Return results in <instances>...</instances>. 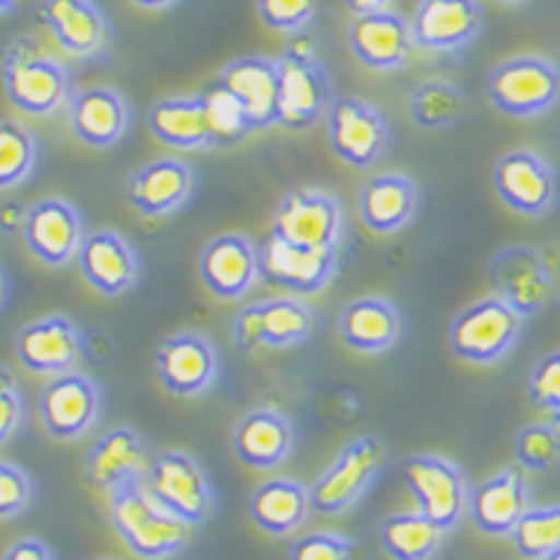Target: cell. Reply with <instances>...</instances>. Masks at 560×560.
<instances>
[{"mask_svg": "<svg viewBox=\"0 0 560 560\" xmlns=\"http://www.w3.org/2000/svg\"><path fill=\"white\" fill-rule=\"evenodd\" d=\"M108 510L117 537L141 560L177 558L192 542V525L165 510L150 494L148 482H132L108 494Z\"/></svg>", "mask_w": 560, "mask_h": 560, "instance_id": "1", "label": "cell"}, {"mask_svg": "<svg viewBox=\"0 0 560 560\" xmlns=\"http://www.w3.org/2000/svg\"><path fill=\"white\" fill-rule=\"evenodd\" d=\"M279 126L303 132L327 117L336 103V81L318 46L298 34L279 55Z\"/></svg>", "mask_w": 560, "mask_h": 560, "instance_id": "2", "label": "cell"}, {"mask_svg": "<svg viewBox=\"0 0 560 560\" xmlns=\"http://www.w3.org/2000/svg\"><path fill=\"white\" fill-rule=\"evenodd\" d=\"M0 79L7 100L31 117H51L72 96L69 69L55 55H48L34 36L12 39L3 55Z\"/></svg>", "mask_w": 560, "mask_h": 560, "instance_id": "3", "label": "cell"}, {"mask_svg": "<svg viewBox=\"0 0 560 560\" xmlns=\"http://www.w3.org/2000/svg\"><path fill=\"white\" fill-rule=\"evenodd\" d=\"M389 465V444L381 435L351 438L310 486L312 513L342 515L363 501Z\"/></svg>", "mask_w": 560, "mask_h": 560, "instance_id": "4", "label": "cell"}, {"mask_svg": "<svg viewBox=\"0 0 560 560\" xmlns=\"http://www.w3.org/2000/svg\"><path fill=\"white\" fill-rule=\"evenodd\" d=\"M527 320L510 310L501 298H480L456 312L446 327V342L453 354L474 366H494L513 354L522 342Z\"/></svg>", "mask_w": 560, "mask_h": 560, "instance_id": "5", "label": "cell"}, {"mask_svg": "<svg viewBox=\"0 0 560 560\" xmlns=\"http://www.w3.org/2000/svg\"><path fill=\"white\" fill-rule=\"evenodd\" d=\"M489 103L515 120L549 115L560 103V67L542 55H518L498 63L486 79Z\"/></svg>", "mask_w": 560, "mask_h": 560, "instance_id": "6", "label": "cell"}, {"mask_svg": "<svg viewBox=\"0 0 560 560\" xmlns=\"http://www.w3.org/2000/svg\"><path fill=\"white\" fill-rule=\"evenodd\" d=\"M489 282L494 298H501L525 320L542 315L558 300V276L549 258L527 243H510L494 255L489 264Z\"/></svg>", "mask_w": 560, "mask_h": 560, "instance_id": "7", "label": "cell"}, {"mask_svg": "<svg viewBox=\"0 0 560 560\" xmlns=\"http://www.w3.org/2000/svg\"><path fill=\"white\" fill-rule=\"evenodd\" d=\"M401 480L417 501V510L432 518L441 530H456L468 515L470 486L462 465L453 458L420 453L401 462Z\"/></svg>", "mask_w": 560, "mask_h": 560, "instance_id": "8", "label": "cell"}, {"mask_svg": "<svg viewBox=\"0 0 560 560\" xmlns=\"http://www.w3.org/2000/svg\"><path fill=\"white\" fill-rule=\"evenodd\" d=\"M327 141L345 165L366 172L387 160L393 129L387 115L363 96H336L327 112Z\"/></svg>", "mask_w": 560, "mask_h": 560, "instance_id": "9", "label": "cell"}, {"mask_svg": "<svg viewBox=\"0 0 560 560\" xmlns=\"http://www.w3.org/2000/svg\"><path fill=\"white\" fill-rule=\"evenodd\" d=\"M148 489L156 501L172 510L186 525L198 527L213 513V482L207 477L205 465L186 450H160L153 453L148 470Z\"/></svg>", "mask_w": 560, "mask_h": 560, "instance_id": "10", "label": "cell"}, {"mask_svg": "<svg viewBox=\"0 0 560 560\" xmlns=\"http://www.w3.org/2000/svg\"><path fill=\"white\" fill-rule=\"evenodd\" d=\"M492 184L498 198L518 217L546 219L558 207V172L537 150L515 148L501 153L494 160Z\"/></svg>", "mask_w": 560, "mask_h": 560, "instance_id": "11", "label": "cell"}, {"mask_svg": "<svg viewBox=\"0 0 560 560\" xmlns=\"http://www.w3.org/2000/svg\"><path fill=\"white\" fill-rule=\"evenodd\" d=\"M345 207L327 189H288L273 210V237L315 249H339L345 243Z\"/></svg>", "mask_w": 560, "mask_h": 560, "instance_id": "12", "label": "cell"}, {"mask_svg": "<svg viewBox=\"0 0 560 560\" xmlns=\"http://www.w3.org/2000/svg\"><path fill=\"white\" fill-rule=\"evenodd\" d=\"M103 417V387L79 369L48 377L39 389V423L55 441H79Z\"/></svg>", "mask_w": 560, "mask_h": 560, "instance_id": "13", "label": "cell"}, {"mask_svg": "<svg viewBox=\"0 0 560 560\" xmlns=\"http://www.w3.org/2000/svg\"><path fill=\"white\" fill-rule=\"evenodd\" d=\"M198 276L217 300L234 303L249 298L261 282V246L243 231H225L201 246Z\"/></svg>", "mask_w": 560, "mask_h": 560, "instance_id": "14", "label": "cell"}, {"mask_svg": "<svg viewBox=\"0 0 560 560\" xmlns=\"http://www.w3.org/2000/svg\"><path fill=\"white\" fill-rule=\"evenodd\" d=\"M153 366L160 384L172 396L198 399L207 389H213L222 372V357L210 336L198 330H177L165 336L160 351L153 357Z\"/></svg>", "mask_w": 560, "mask_h": 560, "instance_id": "15", "label": "cell"}, {"mask_svg": "<svg viewBox=\"0 0 560 560\" xmlns=\"http://www.w3.org/2000/svg\"><path fill=\"white\" fill-rule=\"evenodd\" d=\"M198 189V172L184 156H160L144 162L126 180V201L144 219H165L180 213Z\"/></svg>", "mask_w": 560, "mask_h": 560, "instance_id": "16", "label": "cell"}, {"mask_svg": "<svg viewBox=\"0 0 560 560\" xmlns=\"http://www.w3.org/2000/svg\"><path fill=\"white\" fill-rule=\"evenodd\" d=\"M486 10L480 0H420L411 15L413 43L432 55H456L480 39Z\"/></svg>", "mask_w": 560, "mask_h": 560, "instance_id": "17", "label": "cell"}, {"mask_svg": "<svg viewBox=\"0 0 560 560\" xmlns=\"http://www.w3.org/2000/svg\"><path fill=\"white\" fill-rule=\"evenodd\" d=\"M84 234L88 231H84L79 207L67 198L48 195L27 207L22 229L24 246L46 267H67L72 258H79Z\"/></svg>", "mask_w": 560, "mask_h": 560, "instance_id": "18", "label": "cell"}, {"mask_svg": "<svg viewBox=\"0 0 560 560\" xmlns=\"http://www.w3.org/2000/svg\"><path fill=\"white\" fill-rule=\"evenodd\" d=\"M339 270V249L298 246L282 237H267L261 246V276L267 282L288 288L300 298H312L332 285Z\"/></svg>", "mask_w": 560, "mask_h": 560, "instance_id": "19", "label": "cell"}, {"mask_svg": "<svg viewBox=\"0 0 560 560\" xmlns=\"http://www.w3.org/2000/svg\"><path fill=\"white\" fill-rule=\"evenodd\" d=\"M150 453L148 441L132 425H115L93 441V446L84 456V477L93 489L103 492H117L124 486L148 480Z\"/></svg>", "mask_w": 560, "mask_h": 560, "instance_id": "20", "label": "cell"}, {"mask_svg": "<svg viewBox=\"0 0 560 560\" xmlns=\"http://www.w3.org/2000/svg\"><path fill=\"white\" fill-rule=\"evenodd\" d=\"M530 506L534 489L527 482V474L518 465H506L470 489L468 515L482 534L510 537Z\"/></svg>", "mask_w": 560, "mask_h": 560, "instance_id": "21", "label": "cell"}, {"mask_svg": "<svg viewBox=\"0 0 560 560\" xmlns=\"http://www.w3.org/2000/svg\"><path fill=\"white\" fill-rule=\"evenodd\" d=\"M348 46L363 67L375 72H399L417 55L411 19H405L399 10L354 15V22L348 24Z\"/></svg>", "mask_w": 560, "mask_h": 560, "instance_id": "22", "label": "cell"}, {"mask_svg": "<svg viewBox=\"0 0 560 560\" xmlns=\"http://www.w3.org/2000/svg\"><path fill=\"white\" fill-rule=\"evenodd\" d=\"M84 351V336L69 315H43L24 324L15 336V357L34 375H63L72 372Z\"/></svg>", "mask_w": 560, "mask_h": 560, "instance_id": "23", "label": "cell"}, {"mask_svg": "<svg viewBox=\"0 0 560 560\" xmlns=\"http://www.w3.org/2000/svg\"><path fill=\"white\" fill-rule=\"evenodd\" d=\"M67 120L72 136L81 144L96 150H108L124 141L132 124V108L124 91L112 84H91L72 91L67 103Z\"/></svg>", "mask_w": 560, "mask_h": 560, "instance_id": "24", "label": "cell"}, {"mask_svg": "<svg viewBox=\"0 0 560 560\" xmlns=\"http://www.w3.org/2000/svg\"><path fill=\"white\" fill-rule=\"evenodd\" d=\"M318 327V310L300 298H273L243 306V336L255 348H273V351L298 348L312 342Z\"/></svg>", "mask_w": 560, "mask_h": 560, "instance_id": "25", "label": "cell"}, {"mask_svg": "<svg viewBox=\"0 0 560 560\" xmlns=\"http://www.w3.org/2000/svg\"><path fill=\"white\" fill-rule=\"evenodd\" d=\"M81 276L103 298H120L141 279V255L115 229H96L84 234L79 249Z\"/></svg>", "mask_w": 560, "mask_h": 560, "instance_id": "26", "label": "cell"}, {"mask_svg": "<svg viewBox=\"0 0 560 560\" xmlns=\"http://www.w3.org/2000/svg\"><path fill=\"white\" fill-rule=\"evenodd\" d=\"M39 22L72 58H100L112 46V24L96 0H39Z\"/></svg>", "mask_w": 560, "mask_h": 560, "instance_id": "27", "label": "cell"}, {"mask_svg": "<svg viewBox=\"0 0 560 560\" xmlns=\"http://www.w3.org/2000/svg\"><path fill=\"white\" fill-rule=\"evenodd\" d=\"M420 210V186L411 174L381 172L357 192V217L377 237H393L411 225Z\"/></svg>", "mask_w": 560, "mask_h": 560, "instance_id": "28", "label": "cell"}, {"mask_svg": "<svg viewBox=\"0 0 560 560\" xmlns=\"http://www.w3.org/2000/svg\"><path fill=\"white\" fill-rule=\"evenodd\" d=\"M231 446L234 456L241 458L246 468L276 470L285 465L294 446H298V429L291 417L279 408H252L234 423L231 432Z\"/></svg>", "mask_w": 560, "mask_h": 560, "instance_id": "29", "label": "cell"}, {"mask_svg": "<svg viewBox=\"0 0 560 560\" xmlns=\"http://www.w3.org/2000/svg\"><path fill=\"white\" fill-rule=\"evenodd\" d=\"M336 330L351 351L377 357L393 351L405 339V315L393 300L366 294L345 303L336 318Z\"/></svg>", "mask_w": 560, "mask_h": 560, "instance_id": "30", "label": "cell"}, {"mask_svg": "<svg viewBox=\"0 0 560 560\" xmlns=\"http://www.w3.org/2000/svg\"><path fill=\"white\" fill-rule=\"evenodd\" d=\"M219 84L237 96L252 129L279 124V60L267 55H243L219 72Z\"/></svg>", "mask_w": 560, "mask_h": 560, "instance_id": "31", "label": "cell"}, {"mask_svg": "<svg viewBox=\"0 0 560 560\" xmlns=\"http://www.w3.org/2000/svg\"><path fill=\"white\" fill-rule=\"evenodd\" d=\"M148 129L165 148L184 150V153L213 148L201 93H180V96L156 100L148 112Z\"/></svg>", "mask_w": 560, "mask_h": 560, "instance_id": "32", "label": "cell"}, {"mask_svg": "<svg viewBox=\"0 0 560 560\" xmlns=\"http://www.w3.org/2000/svg\"><path fill=\"white\" fill-rule=\"evenodd\" d=\"M312 513L310 486L298 477H270L249 494V515L270 537H291L306 525Z\"/></svg>", "mask_w": 560, "mask_h": 560, "instance_id": "33", "label": "cell"}, {"mask_svg": "<svg viewBox=\"0 0 560 560\" xmlns=\"http://www.w3.org/2000/svg\"><path fill=\"white\" fill-rule=\"evenodd\" d=\"M446 542V530L420 510L393 513L381 522V546L393 560H435Z\"/></svg>", "mask_w": 560, "mask_h": 560, "instance_id": "34", "label": "cell"}, {"mask_svg": "<svg viewBox=\"0 0 560 560\" xmlns=\"http://www.w3.org/2000/svg\"><path fill=\"white\" fill-rule=\"evenodd\" d=\"M468 112V100L458 84L446 79H425L408 96V115L420 129H450Z\"/></svg>", "mask_w": 560, "mask_h": 560, "instance_id": "35", "label": "cell"}, {"mask_svg": "<svg viewBox=\"0 0 560 560\" xmlns=\"http://www.w3.org/2000/svg\"><path fill=\"white\" fill-rule=\"evenodd\" d=\"M39 141L19 120L0 117V192L22 186L36 172Z\"/></svg>", "mask_w": 560, "mask_h": 560, "instance_id": "36", "label": "cell"}, {"mask_svg": "<svg viewBox=\"0 0 560 560\" xmlns=\"http://www.w3.org/2000/svg\"><path fill=\"white\" fill-rule=\"evenodd\" d=\"M510 539L525 560L549 558L551 551L560 549V503L530 506Z\"/></svg>", "mask_w": 560, "mask_h": 560, "instance_id": "37", "label": "cell"}, {"mask_svg": "<svg viewBox=\"0 0 560 560\" xmlns=\"http://www.w3.org/2000/svg\"><path fill=\"white\" fill-rule=\"evenodd\" d=\"M201 96H205L207 124H210L213 148H234V144H241L249 132H255L249 124V117L243 112V105L237 103V96L225 91L219 81H213Z\"/></svg>", "mask_w": 560, "mask_h": 560, "instance_id": "38", "label": "cell"}, {"mask_svg": "<svg viewBox=\"0 0 560 560\" xmlns=\"http://www.w3.org/2000/svg\"><path fill=\"white\" fill-rule=\"evenodd\" d=\"M515 465L530 474H546L560 465V429L555 423H527L515 432Z\"/></svg>", "mask_w": 560, "mask_h": 560, "instance_id": "39", "label": "cell"}, {"mask_svg": "<svg viewBox=\"0 0 560 560\" xmlns=\"http://www.w3.org/2000/svg\"><path fill=\"white\" fill-rule=\"evenodd\" d=\"M527 399L560 429V351L539 357L527 375Z\"/></svg>", "mask_w": 560, "mask_h": 560, "instance_id": "40", "label": "cell"}, {"mask_svg": "<svg viewBox=\"0 0 560 560\" xmlns=\"http://www.w3.org/2000/svg\"><path fill=\"white\" fill-rule=\"evenodd\" d=\"M255 7L270 31L298 36L315 22L320 0H255Z\"/></svg>", "mask_w": 560, "mask_h": 560, "instance_id": "41", "label": "cell"}, {"mask_svg": "<svg viewBox=\"0 0 560 560\" xmlns=\"http://www.w3.org/2000/svg\"><path fill=\"white\" fill-rule=\"evenodd\" d=\"M288 560H360V542L336 530H312L291 546Z\"/></svg>", "mask_w": 560, "mask_h": 560, "instance_id": "42", "label": "cell"}, {"mask_svg": "<svg viewBox=\"0 0 560 560\" xmlns=\"http://www.w3.org/2000/svg\"><path fill=\"white\" fill-rule=\"evenodd\" d=\"M34 501V480L15 462L0 458V518L22 515Z\"/></svg>", "mask_w": 560, "mask_h": 560, "instance_id": "43", "label": "cell"}, {"mask_svg": "<svg viewBox=\"0 0 560 560\" xmlns=\"http://www.w3.org/2000/svg\"><path fill=\"white\" fill-rule=\"evenodd\" d=\"M24 396L10 369L0 366V444H7L22 429Z\"/></svg>", "mask_w": 560, "mask_h": 560, "instance_id": "44", "label": "cell"}, {"mask_svg": "<svg viewBox=\"0 0 560 560\" xmlns=\"http://www.w3.org/2000/svg\"><path fill=\"white\" fill-rule=\"evenodd\" d=\"M0 560H55V551L48 549L43 539L22 537L12 542L10 549L3 551Z\"/></svg>", "mask_w": 560, "mask_h": 560, "instance_id": "45", "label": "cell"}, {"mask_svg": "<svg viewBox=\"0 0 560 560\" xmlns=\"http://www.w3.org/2000/svg\"><path fill=\"white\" fill-rule=\"evenodd\" d=\"M24 219H27V207L15 205V201L0 205V229L3 231H22Z\"/></svg>", "mask_w": 560, "mask_h": 560, "instance_id": "46", "label": "cell"}, {"mask_svg": "<svg viewBox=\"0 0 560 560\" xmlns=\"http://www.w3.org/2000/svg\"><path fill=\"white\" fill-rule=\"evenodd\" d=\"M389 3L393 0H345V7L354 12V15H375V12L393 10Z\"/></svg>", "mask_w": 560, "mask_h": 560, "instance_id": "47", "label": "cell"}, {"mask_svg": "<svg viewBox=\"0 0 560 560\" xmlns=\"http://www.w3.org/2000/svg\"><path fill=\"white\" fill-rule=\"evenodd\" d=\"M129 3H136L141 10H168V7L180 3V0H129Z\"/></svg>", "mask_w": 560, "mask_h": 560, "instance_id": "48", "label": "cell"}, {"mask_svg": "<svg viewBox=\"0 0 560 560\" xmlns=\"http://www.w3.org/2000/svg\"><path fill=\"white\" fill-rule=\"evenodd\" d=\"M19 3H22V0H0V15H7V12L19 10Z\"/></svg>", "mask_w": 560, "mask_h": 560, "instance_id": "49", "label": "cell"}, {"mask_svg": "<svg viewBox=\"0 0 560 560\" xmlns=\"http://www.w3.org/2000/svg\"><path fill=\"white\" fill-rule=\"evenodd\" d=\"M7 294V273H3V267H0V300Z\"/></svg>", "mask_w": 560, "mask_h": 560, "instance_id": "50", "label": "cell"}, {"mask_svg": "<svg viewBox=\"0 0 560 560\" xmlns=\"http://www.w3.org/2000/svg\"><path fill=\"white\" fill-rule=\"evenodd\" d=\"M498 3H506V7H515V3H525V0H498Z\"/></svg>", "mask_w": 560, "mask_h": 560, "instance_id": "51", "label": "cell"}, {"mask_svg": "<svg viewBox=\"0 0 560 560\" xmlns=\"http://www.w3.org/2000/svg\"><path fill=\"white\" fill-rule=\"evenodd\" d=\"M542 560H560V549H558V551H551L549 558H542Z\"/></svg>", "mask_w": 560, "mask_h": 560, "instance_id": "52", "label": "cell"}, {"mask_svg": "<svg viewBox=\"0 0 560 560\" xmlns=\"http://www.w3.org/2000/svg\"><path fill=\"white\" fill-rule=\"evenodd\" d=\"M103 560H108V558H103Z\"/></svg>", "mask_w": 560, "mask_h": 560, "instance_id": "53", "label": "cell"}]
</instances>
